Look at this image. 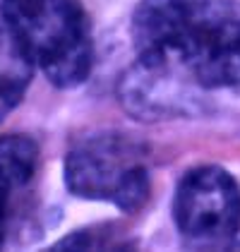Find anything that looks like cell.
<instances>
[{"label":"cell","mask_w":240,"mask_h":252,"mask_svg":"<svg viewBox=\"0 0 240 252\" xmlns=\"http://www.w3.org/2000/svg\"><path fill=\"white\" fill-rule=\"evenodd\" d=\"M39 173V144L27 135L0 137V248L27 216Z\"/></svg>","instance_id":"6"},{"label":"cell","mask_w":240,"mask_h":252,"mask_svg":"<svg viewBox=\"0 0 240 252\" xmlns=\"http://www.w3.org/2000/svg\"><path fill=\"white\" fill-rule=\"evenodd\" d=\"M147 147L120 132L89 135L65 156V185L82 199L111 202L120 212H140L149 199Z\"/></svg>","instance_id":"3"},{"label":"cell","mask_w":240,"mask_h":252,"mask_svg":"<svg viewBox=\"0 0 240 252\" xmlns=\"http://www.w3.org/2000/svg\"><path fill=\"white\" fill-rule=\"evenodd\" d=\"M173 221L190 245H228L240 231L238 180L221 166L190 168L176 185Z\"/></svg>","instance_id":"4"},{"label":"cell","mask_w":240,"mask_h":252,"mask_svg":"<svg viewBox=\"0 0 240 252\" xmlns=\"http://www.w3.org/2000/svg\"><path fill=\"white\" fill-rule=\"evenodd\" d=\"M120 103L140 120L202 116L207 111L204 92L135 63L120 79Z\"/></svg>","instance_id":"5"},{"label":"cell","mask_w":240,"mask_h":252,"mask_svg":"<svg viewBox=\"0 0 240 252\" xmlns=\"http://www.w3.org/2000/svg\"><path fill=\"white\" fill-rule=\"evenodd\" d=\"M137 63L200 92H240V0H140Z\"/></svg>","instance_id":"1"},{"label":"cell","mask_w":240,"mask_h":252,"mask_svg":"<svg viewBox=\"0 0 240 252\" xmlns=\"http://www.w3.org/2000/svg\"><path fill=\"white\" fill-rule=\"evenodd\" d=\"M0 15L27 56L58 89H75L94 65L82 0H0Z\"/></svg>","instance_id":"2"},{"label":"cell","mask_w":240,"mask_h":252,"mask_svg":"<svg viewBox=\"0 0 240 252\" xmlns=\"http://www.w3.org/2000/svg\"><path fill=\"white\" fill-rule=\"evenodd\" d=\"M31 75L34 60L27 56L0 15V123L22 103L31 84Z\"/></svg>","instance_id":"7"}]
</instances>
